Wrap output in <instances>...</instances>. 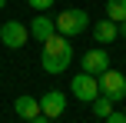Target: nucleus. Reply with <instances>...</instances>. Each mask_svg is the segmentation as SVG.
Wrapping results in <instances>:
<instances>
[{
	"instance_id": "obj_7",
	"label": "nucleus",
	"mask_w": 126,
	"mask_h": 123,
	"mask_svg": "<svg viewBox=\"0 0 126 123\" xmlns=\"http://www.w3.org/2000/svg\"><path fill=\"white\" fill-rule=\"evenodd\" d=\"M83 70L93 73V77H100L103 70H110V53L106 50H86L83 53Z\"/></svg>"
},
{
	"instance_id": "obj_16",
	"label": "nucleus",
	"mask_w": 126,
	"mask_h": 123,
	"mask_svg": "<svg viewBox=\"0 0 126 123\" xmlns=\"http://www.w3.org/2000/svg\"><path fill=\"white\" fill-rule=\"evenodd\" d=\"M120 37H126V20H123V23H120Z\"/></svg>"
},
{
	"instance_id": "obj_1",
	"label": "nucleus",
	"mask_w": 126,
	"mask_h": 123,
	"mask_svg": "<svg viewBox=\"0 0 126 123\" xmlns=\"http://www.w3.org/2000/svg\"><path fill=\"white\" fill-rule=\"evenodd\" d=\"M70 63H73V43H70V37H63V33L47 37L43 40V53H40V67L57 77V73H63Z\"/></svg>"
},
{
	"instance_id": "obj_14",
	"label": "nucleus",
	"mask_w": 126,
	"mask_h": 123,
	"mask_svg": "<svg viewBox=\"0 0 126 123\" xmlns=\"http://www.w3.org/2000/svg\"><path fill=\"white\" fill-rule=\"evenodd\" d=\"M106 123H126V113H116V110H113V113L106 117Z\"/></svg>"
},
{
	"instance_id": "obj_5",
	"label": "nucleus",
	"mask_w": 126,
	"mask_h": 123,
	"mask_svg": "<svg viewBox=\"0 0 126 123\" xmlns=\"http://www.w3.org/2000/svg\"><path fill=\"white\" fill-rule=\"evenodd\" d=\"M27 40H30V27H23L20 20H7V23L0 27V43H3L7 50H20Z\"/></svg>"
},
{
	"instance_id": "obj_4",
	"label": "nucleus",
	"mask_w": 126,
	"mask_h": 123,
	"mask_svg": "<svg viewBox=\"0 0 126 123\" xmlns=\"http://www.w3.org/2000/svg\"><path fill=\"white\" fill-rule=\"evenodd\" d=\"M70 90H73V97L80 100V103H93V100L100 97V83H96V77L86 73V70H80L70 80Z\"/></svg>"
},
{
	"instance_id": "obj_8",
	"label": "nucleus",
	"mask_w": 126,
	"mask_h": 123,
	"mask_svg": "<svg viewBox=\"0 0 126 123\" xmlns=\"http://www.w3.org/2000/svg\"><path fill=\"white\" fill-rule=\"evenodd\" d=\"M93 40L96 43H113V40H120V23L110 17H103L100 23H93Z\"/></svg>"
},
{
	"instance_id": "obj_10",
	"label": "nucleus",
	"mask_w": 126,
	"mask_h": 123,
	"mask_svg": "<svg viewBox=\"0 0 126 123\" xmlns=\"http://www.w3.org/2000/svg\"><path fill=\"white\" fill-rule=\"evenodd\" d=\"M13 110H17V117L27 123V120H33L40 113V100L30 97V93H27V97H17V100H13Z\"/></svg>"
},
{
	"instance_id": "obj_17",
	"label": "nucleus",
	"mask_w": 126,
	"mask_h": 123,
	"mask_svg": "<svg viewBox=\"0 0 126 123\" xmlns=\"http://www.w3.org/2000/svg\"><path fill=\"white\" fill-rule=\"evenodd\" d=\"M3 7H7V0H0V10H3Z\"/></svg>"
},
{
	"instance_id": "obj_13",
	"label": "nucleus",
	"mask_w": 126,
	"mask_h": 123,
	"mask_svg": "<svg viewBox=\"0 0 126 123\" xmlns=\"http://www.w3.org/2000/svg\"><path fill=\"white\" fill-rule=\"evenodd\" d=\"M27 3H30L33 10H40V13H43V10H50V7H53V0H27Z\"/></svg>"
},
{
	"instance_id": "obj_2",
	"label": "nucleus",
	"mask_w": 126,
	"mask_h": 123,
	"mask_svg": "<svg viewBox=\"0 0 126 123\" xmlns=\"http://www.w3.org/2000/svg\"><path fill=\"white\" fill-rule=\"evenodd\" d=\"M57 33H63V37H80L83 30L90 27V13L86 10H80V7H73V10H63L57 13Z\"/></svg>"
},
{
	"instance_id": "obj_15",
	"label": "nucleus",
	"mask_w": 126,
	"mask_h": 123,
	"mask_svg": "<svg viewBox=\"0 0 126 123\" xmlns=\"http://www.w3.org/2000/svg\"><path fill=\"white\" fill-rule=\"evenodd\" d=\"M27 123H53L50 117H43V113H37V117H33V120H27Z\"/></svg>"
},
{
	"instance_id": "obj_6",
	"label": "nucleus",
	"mask_w": 126,
	"mask_h": 123,
	"mask_svg": "<svg viewBox=\"0 0 126 123\" xmlns=\"http://www.w3.org/2000/svg\"><path fill=\"white\" fill-rule=\"evenodd\" d=\"M63 110H66V93L63 90H47L43 97H40V113H43V117L57 120Z\"/></svg>"
},
{
	"instance_id": "obj_12",
	"label": "nucleus",
	"mask_w": 126,
	"mask_h": 123,
	"mask_svg": "<svg viewBox=\"0 0 126 123\" xmlns=\"http://www.w3.org/2000/svg\"><path fill=\"white\" fill-rule=\"evenodd\" d=\"M90 106H93V113H96V117H103V120H106L110 113H113V100H106L103 93H100V97H96V100H93Z\"/></svg>"
},
{
	"instance_id": "obj_9",
	"label": "nucleus",
	"mask_w": 126,
	"mask_h": 123,
	"mask_svg": "<svg viewBox=\"0 0 126 123\" xmlns=\"http://www.w3.org/2000/svg\"><path fill=\"white\" fill-rule=\"evenodd\" d=\"M53 33H57V23H53L47 13H37V17L30 20V37H37L40 43H43L47 37H53Z\"/></svg>"
},
{
	"instance_id": "obj_3",
	"label": "nucleus",
	"mask_w": 126,
	"mask_h": 123,
	"mask_svg": "<svg viewBox=\"0 0 126 123\" xmlns=\"http://www.w3.org/2000/svg\"><path fill=\"white\" fill-rule=\"evenodd\" d=\"M96 83H100V93L106 100H113V103H120V100L126 97V77H123L120 70H113V67L103 70L100 77H96Z\"/></svg>"
},
{
	"instance_id": "obj_11",
	"label": "nucleus",
	"mask_w": 126,
	"mask_h": 123,
	"mask_svg": "<svg viewBox=\"0 0 126 123\" xmlns=\"http://www.w3.org/2000/svg\"><path fill=\"white\" fill-rule=\"evenodd\" d=\"M106 17L116 20V23H123L126 20V0H110L106 3Z\"/></svg>"
}]
</instances>
